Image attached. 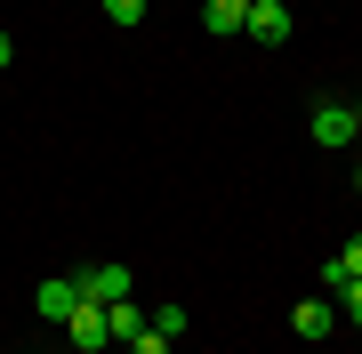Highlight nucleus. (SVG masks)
Returning a JSON list of instances; mask_svg holds the SVG:
<instances>
[{
	"instance_id": "8",
	"label": "nucleus",
	"mask_w": 362,
	"mask_h": 354,
	"mask_svg": "<svg viewBox=\"0 0 362 354\" xmlns=\"http://www.w3.org/2000/svg\"><path fill=\"white\" fill-rule=\"evenodd\" d=\"M330 322H338V306H330V298H306V306H290V330H298V338H330Z\"/></svg>"
},
{
	"instance_id": "2",
	"label": "nucleus",
	"mask_w": 362,
	"mask_h": 354,
	"mask_svg": "<svg viewBox=\"0 0 362 354\" xmlns=\"http://www.w3.org/2000/svg\"><path fill=\"white\" fill-rule=\"evenodd\" d=\"M242 33L258 40V49H274V40H290V33H298V16L282 8V0H250V16H242Z\"/></svg>"
},
{
	"instance_id": "14",
	"label": "nucleus",
	"mask_w": 362,
	"mask_h": 354,
	"mask_svg": "<svg viewBox=\"0 0 362 354\" xmlns=\"http://www.w3.org/2000/svg\"><path fill=\"white\" fill-rule=\"evenodd\" d=\"M8 57H16V40H8V33H0V65H8Z\"/></svg>"
},
{
	"instance_id": "10",
	"label": "nucleus",
	"mask_w": 362,
	"mask_h": 354,
	"mask_svg": "<svg viewBox=\"0 0 362 354\" xmlns=\"http://www.w3.org/2000/svg\"><path fill=\"white\" fill-rule=\"evenodd\" d=\"M153 330L161 338H185V306H153Z\"/></svg>"
},
{
	"instance_id": "3",
	"label": "nucleus",
	"mask_w": 362,
	"mask_h": 354,
	"mask_svg": "<svg viewBox=\"0 0 362 354\" xmlns=\"http://www.w3.org/2000/svg\"><path fill=\"white\" fill-rule=\"evenodd\" d=\"M65 338H73L81 354H105V346H113V330H105V306H89V298H81L73 314H65Z\"/></svg>"
},
{
	"instance_id": "7",
	"label": "nucleus",
	"mask_w": 362,
	"mask_h": 354,
	"mask_svg": "<svg viewBox=\"0 0 362 354\" xmlns=\"http://www.w3.org/2000/svg\"><path fill=\"white\" fill-rule=\"evenodd\" d=\"M105 330L129 346V338H145V330H153V314H145V306H129V298H113V306H105Z\"/></svg>"
},
{
	"instance_id": "11",
	"label": "nucleus",
	"mask_w": 362,
	"mask_h": 354,
	"mask_svg": "<svg viewBox=\"0 0 362 354\" xmlns=\"http://www.w3.org/2000/svg\"><path fill=\"white\" fill-rule=\"evenodd\" d=\"M145 8H153V0H105V16H113V25H137Z\"/></svg>"
},
{
	"instance_id": "13",
	"label": "nucleus",
	"mask_w": 362,
	"mask_h": 354,
	"mask_svg": "<svg viewBox=\"0 0 362 354\" xmlns=\"http://www.w3.org/2000/svg\"><path fill=\"white\" fill-rule=\"evenodd\" d=\"M338 298H346V322H362V282H346Z\"/></svg>"
},
{
	"instance_id": "4",
	"label": "nucleus",
	"mask_w": 362,
	"mask_h": 354,
	"mask_svg": "<svg viewBox=\"0 0 362 354\" xmlns=\"http://www.w3.org/2000/svg\"><path fill=\"white\" fill-rule=\"evenodd\" d=\"M81 298H89V306H113V298H129V266H81Z\"/></svg>"
},
{
	"instance_id": "5",
	"label": "nucleus",
	"mask_w": 362,
	"mask_h": 354,
	"mask_svg": "<svg viewBox=\"0 0 362 354\" xmlns=\"http://www.w3.org/2000/svg\"><path fill=\"white\" fill-rule=\"evenodd\" d=\"M33 306H40V314H49V322H65L73 306H81V282H73V274H49V282L33 290Z\"/></svg>"
},
{
	"instance_id": "9",
	"label": "nucleus",
	"mask_w": 362,
	"mask_h": 354,
	"mask_svg": "<svg viewBox=\"0 0 362 354\" xmlns=\"http://www.w3.org/2000/svg\"><path fill=\"white\" fill-rule=\"evenodd\" d=\"M242 16H250V0H209L202 25H209V33H242Z\"/></svg>"
},
{
	"instance_id": "6",
	"label": "nucleus",
	"mask_w": 362,
	"mask_h": 354,
	"mask_svg": "<svg viewBox=\"0 0 362 354\" xmlns=\"http://www.w3.org/2000/svg\"><path fill=\"white\" fill-rule=\"evenodd\" d=\"M346 282H362V234H354V242H346V249H338V258L322 266V298H338Z\"/></svg>"
},
{
	"instance_id": "15",
	"label": "nucleus",
	"mask_w": 362,
	"mask_h": 354,
	"mask_svg": "<svg viewBox=\"0 0 362 354\" xmlns=\"http://www.w3.org/2000/svg\"><path fill=\"white\" fill-rule=\"evenodd\" d=\"M354 185H362V170H354Z\"/></svg>"
},
{
	"instance_id": "1",
	"label": "nucleus",
	"mask_w": 362,
	"mask_h": 354,
	"mask_svg": "<svg viewBox=\"0 0 362 354\" xmlns=\"http://www.w3.org/2000/svg\"><path fill=\"white\" fill-rule=\"evenodd\" d=\"M306 129H314V145H322V153H330V145H354V137H362V105H338V97H322Z\"/></svg>"
},
{
	"instance_id": "12",
	"label": "nucleus",
	"mask_w": 362,
	"mask_h": 354,
	"mask_svg": "<svg viewBox=\"0 0 362 354\" xmlns=\"http://www.w3.org/2000/svg\"><path fill=\"white\" fill-rule=\"evenodd\" d=\"M129 354H169V338H161V330H145V338H129Z\"/></svg>"
}]
</instances>
